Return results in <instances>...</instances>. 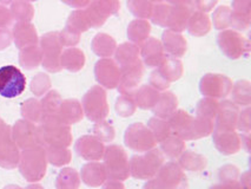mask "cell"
<instances>
[{"label": "cell", "instance_id": "6da1fadb", "mask_svg": "<svg viewBox=\"0 0 251 189\" xmlns=\"http://www.w3.org/2000/svg\"><path fill=\"white\" fill-rule=\"evenodd\" d=\"M39 128L40 142L45 147L68 148L72 143V134L70 126L64 123L59 116H46Z\"/></svg>", "mask_w": 251, "mask_h": 189}, {"label": "cell", "instance_id": "7a4b0ae2", "mask_svg": "<svg viewBox=\"0 0 251 189\" xmlns=\"http://www.w3.org/2000/svg\"><path fill=\"white\" fill-rule=\"evenodd\" d=\"M19 170L28 182H38L45 176L48 168L45 148L34 145L23 151L19 160Z\"/></svg>", "mask_w": 251, "mask_h": 189}, {"label": "cell", "instance_id": "3957f363", "mask_svg": "<svg viewBox=\"0 0 251 189\" xmlns=\"http://www.w3.org/2000/svg\"><path fill=\"white\" fill-rule=\"evenodd\" d=\"M164 163V155L162 151L157 149H151L145 151L143 155H135L130 164V175L136 179L150 180L157 175L160 168Z\"/></svg>", "mask_w": 251, "mask_h": 189}, {"label": "cell", "instance_id": "277c9868", "mask_svg": "<svg viewBox=\"0 0 251 189\" xmlns=\"http://www.w3.org/2000/svg\"><path fill=\"white\" fill-rule=\"evenodd\" d=\"M104 168L111 181H124L130 176L126 153L119 145H109L104 151Z\"/></svg>", "mask_w": 251, "mask_h": 189}, {"label": "cell", "instance_id": "5b68a950", "mask_svg": "<svg viewBox=\"0 0 251 189\" xmlns=\"http://www.w3.org/2000/svg\"><path fill=\"white\" fill-rule=\"evenodd\" d=\"M26 78L18 68L6 65L0 68V95L5 98H14L24 92Z\"/></svg>", "mask_w": 251, "mask_h": 189}, {"label": "cell", "instance_id": "8992f818", "mask_svg": "<svg viewBox=\"0 0 251 189\" xmlns=\"http://www.w3.org/2000/svg\"><path fill=\"white\" fill-rule=\"evenodd\" d=\"M43 51V66L50 72L60 71V56H61V45L59 39V33L57 32H50L45 34L40 40Z\"/></svg>", "mask_w": 251, "mask_h": 189}, {"label": "cell", "instance_id": "52a82bcc", "mask_svg": "<svg viewBox=\"0 0 251 189\" xmlns=\"http://www.w3.org/2000/svg\"><path fill=\"white\" fill-rule=\"evenodd\" d=\"M125 144L130 149L138 151V153H145L153 149L156 145L152 133L149 129V127L144 126L143 123H135L126 129L124 136Z\"/></svg>", "mask_w": 251, "mask_h": 189}, {"label": "cell", "instance_id": "ba28073f", "mask_svg": "<svg viewBox=\"0 0 251 189\" xmlns=\"http://www.w3.org/2000/svg\"><path fill=\"white\" fill-rule=\"evenodd\" d=\"M84 112L90 121L101 122L107 116L109 109L105 92L98 86L90 90L83 98Z\"/></svg>", "mask_w": 251, "mask_h": 189}, {"label": "cell", "instance_id": "9c48e42d", "mask_svg": "<svg viewBox=\"0 0 251 189\" xmlns=\"http://www.w3.org/2000/svg\"><path fill=\"white\" fill-rule=\"evenodd\" d=\"M162 189H186L188 181L182 168L175 162H169L162 165L154 177Z\"/></svg>", "mask_w": 251, "mask_h": 189}, {"label": "cell", "instance_id": "30bf717a", "mask_svg": "<svg viewBox=\"0 0 251 189\" xmlns=\"http://www.w3.org/2000/svg\"><path fill=\"white\" fill-rule=\"evenodd\" d=\"M12 138L14 143L22 149H28L34 145H42L39 135V128L31 122L20 120L16 122L12 128Z\"/></svg>", "mask_w": 251, "mask_h": 189}, {"label": "cell", "instance_id": "8fae6325", "mask_svg": "<svg viewBox=\"0 0 251 189\" xmlns=\"http://www.w3.org/2000/svg\"><path fill=\"white\" fill-rule=\"evenodd\" d=\"M75 149L86 161H99L104 156L105 147L96 136L85 135L75 142Z\"/></svg>", "mask_w": 251, "mask_h": 189}, {"label": "cell", "instance_id": "7c38bea8", "mask_svg": "<svg viewBox=\"0 0 251 189\" xmlns=\"http://www.w3.org/2000/svg\"><path fill=\"white\" fill-rule=\"evenodd\" d=\"M117 11L116 0H95L91 6L84 11L90 26H99L103 24L109 14Z\"/></svg>", "mask_w": 251, "mask_h": 189}, {"label": "cell", "instance_id": "4fadbf2b", "mask_svg": "<svg viewBox=\"0 0 251 189\" xmlns=\"http://www.w3.org/2000/svg\"><path fill=\"white\" fill-rule=\"evenodd\" d=\"M214 143L224 155H232L242 148V141L233 130H214Z\"/></svg>", "mask_w": 251, "mask_h": 189}, {"label": "cell", "instance_id": "5bb4252c", "mask_svg": "<svg viewBox=\"0 0 251 189\" xmlns=\"http://www.w3.org/2000/svg\"><path fill=\"white\" fill-rule=\"evenodd\" d=\"M239 111L236 104L224 102L218 108L215 130H233L237 127Z\"/></svg>", "mask_w": 251, "mask_h": 189}, {"label": "cell", "instance_id": "9a60e30c", "mask_svg": "<svg viewBox=\"0 0 251 189\" xmlns=\"http://www.w3.org/2000/svg\"><path fill=\"white\" fill-rule=\"evenodd\" d=\"M20 154L18 145L14 143L12 136L0 141V167L14 169L18 167Z\"/></svg>", "mask_w": 251, "mask_h": 189}, {"label": "cell", "instance_id": "2e32d148", "mask_svg": "<svg viewBox=\"0 0 251 189\" xmlns=\"http://www.w3.org/2000/svg\"><path fill=\"white\" fill-rule=\"evenodd\" d=\"M119 71L117 70L115 63L111 60H99L96 65V78L106 88H115L119 82Z\"/></svg>", "mask_w": 251, "mask_h": 189}, {"label": "cell", "instance_id": "e0dca14e", "mask_svg": "<svg viewBox=\"0 0 251 189\" xmlns=\"http://www.w3.org/2000/svg\"><path fill=\"white\" fill-rule=\"evenodd\" d=\"M13 38L17 48L25 49L28 46L37 45L38 36L34 26L30 23L19 22L13 28Z\"/></svg>", "mask_w": 251, "mask_h": 189}, {"label": "cell", "instance_id": "ac0fdd59", "mask_svg": "<svg viewBox=\"0 0 251 189\" xmlns=\"http://www.w3.org/2000/svg\"><path fill=\"white\" fill-rule=\"evenodd\" d=\"M81 180L90 187H99L107 179L104 164L98 162H90L81 168Z\"/></svg>", "mask_w": 251, "mask_h": 189}, {"label": "cell", "instance_id": "d6986e66", "mask_svg": "<svg viewBox=\"0 0 251 189\" xmlns=\"http://www.w3.org/2000/svg\"><path fill=\"white\" fill-rule=\"evenodd\" d=\"M58 116L65 124H75L79 122L84 116V110L81 104L77 100H66L61 102Z\"/></svg>", "mask_w": 251, "mask_h": 189}, {"label": "cell", "instance_id": "ffe728a7", "mask_svg": "<svg viewBox=\"0 0 251 189\" xmlns=\"http://www.w3.org/2000/svg\"><path fill=\"white\" fill-rule=\"evenodd\" d=\"M85 63V57L84 54L78 49H68L64 52H61L60 56V65L61 68H65L66 70L72 72H77L84 66Z\"/></svg>", "mask_w": 251, "mask_h": 189}, {"label": "cell", "instance_id": "44dd1931", "mask_svg": "<svg viewBox=\"0 0 251 189\" xmlns=\"http://www.w3.org/2000/svg\"><path fill=\"white\" fill-rule=\"evenodd\" d=\"M177 108V100L174 95L168 92L159 96V100L156 103V106L153 107V112L154 115L158 118L165 120V118H170L171 115L176 111Z\"/></svg>", "mask_w": 251, "mask_h": 189}, {"label": "cell", "instance_id": "7402d4cb", "mask_svg": "<svg viewBox=\"0 0 251 189\" xmlns=\"http://www.w3.org/2000/svg\"><path fill=\"white\" fill-rule=\"evenodd\" d=\"M43 60V51L37 45L28 46V48L22 49L19 54V62L23 68L32 70L38 68Z\"/></svg>", "mask_w": 251, "mask_h": 189}, {"label": "cell", "instance_id": "603a6c76", "mask_svg": "<svg viewBox=\"0 0 251 189\" xmlns=\"http://www.w3.org/2000/svg\"><path fill=\"white\" fill-rule=\"evenodd\" d=\"M48 162L55 167H63L70 163L72 158L71 151L63 147H45Z\"/></svg>", "mask_w": 251, "mask_h": 189}, {"label": "cell", "instance_id": "cb8c5ba5", "mask_svg": "<svg viewBox=\"0 0 251 189\" xmlns=\"http://www.w3.org/2000/svg\"><path fill=\"white\" fill-rule=\"evenodd\" d=\"M80 185L79 174L72 168H65L59 173L55 180L57 189H78Z\"/></svg>", "mask_w": 251, "mask_h": 189}, {"label": "cell", "instance_id": "d4e9b609", "mask_svg": "<svg viewBox=\"0 0 251 189\" xmlns=\"http://www.w3.org/2000/svg\"><path fill=\"white\" fill-rule=\"evenodd\" d=\"M22 115L24 116L26 121L31 123H42L44 118V113L42 109V104L34 98H30L22 106Z\"/></svg>", "mask_w": 251, "mask_h": 189}, {"label": "cell", "instance_id": "484cf974", "mask_svg": "<svg viewBox=\"0 0 251 189\" xmlns=\"http://www.w3.org/2000/svg\"><path fill=\"white\" fill-rule=\"evenodd\" d=\"M180 167L190 171L202 170L206 167V159L200 154H195L192 151L184 153L179 160Z\"/></svg>", "mask_w": 251, "mask_h": 189}, {"label": "cell", "instance_id": "4316f807", "mask_svg": "<svg viewBox=\"0 0 251 189\" xmlns=\"http://www.w3.org/2000/svg\"><path fill=\"white\" fill-rule=\"evenodd\" d=\"M10 12L12 14V18H16L19 22L30 23V20L33 18L34 11L32 5L26 0H16L12 2Z\"/></svg>", "mask_w": 251, "mask_h": 189}, {"label": "cell", "instance_id": "83f0119b", "mask_svg": "<svg viewBox=\"0 0 251 189\" xmlns=\"http://www.w3.org/2000/svg\"><path fill=\"white\" fill-rule=\"evenodd\" d=\"M162 143L163 153L168 156L169 159H177L179 158L185 150V144H184L183 139H180L177 136H169L164 141L160 142Z\"/></svg>", "mask_w": 251, "mask_h": 189}, {"label": "cell", "instance_id": "f1b7e54d", "mask_svg": "<svg viewBox=\"0 0 251 189\" xmlns=\"http://www.w3.org/2000/svg\"><path fill=\"white\" fill-rule=\"evenodd\" d=\"M149 129L152 133L156 142H163L165 138H168L171 134L170 126H169V122H166L162 118L158 117H152L148 123Z\"/></svg>", "mask_w": 251, "mask_h": 189}, {"label": "cell", "instance_id": "f546056e", "mask_svg": "<svg viewBox=\"0 0 251 189\" xmlns=\"http://www.w3.org/2000/svg\"><path fill=\"white\" fill-rule=\"evenodd\" d=\"M61 102L63 101H61L60 96L57 91H50L49 94L43 98V101L40 102L44 117H46V116L58 115L61 106Z\"/></svg>", "mask_w": 251, "mask_h": 189}, {"label": "cell", "instance_id": "4dcf8cb0", "mask_svg": "<svg viewBox=\"0 0 251 189\" xmlns=\"http://www.w3.org/2000/svg\"><path fill=\"white\" fill-rule=\"evenodd\" d=\"M143 56H144V59L148 65L152 68V66L159 64L160 60H162V46L158 42L151 39L145 45L144 50H143Z\"/></svg>", "mask_w": 251, "mask_h": 189}, {"label": "cell", "instance_id": "1f68e13d", "mask_svg": "<svg viewBox=\"0 0 251 189\" xmlns=\"http://www.w3.org/2000/svg\"><path fill=\"white\" fill-rule=\"evenodd\" d=\"M137 106L142 109H151L156 106V103L159 100V94L154 91L153 89L144 86L141 89V91L137 92Z\"/></svg>", "mask_w": 251, "mask_h": 189}, {"label": "cell", "instance_id": "d6a6232c", "mask_svg": "<svg viewBox=\"0 0 251 189\" xmlns=\"http://www.w3.org/2000/svg\"><path fill=\"white\" fill-rule=\"evenodd\" d=\"M218 108H220V104L217 102L210 100V98H205V100H202L198 103L197 116L215 122L216 116H217L218 112Z\"/></svg>", "mask_w": 251, "mask_h": 189}, {"label": "cell", "instance_id": "836d02e7", "mask_svg": "<svg viewBox=\"0 0 251 189\" xmlns=\"http://www.w3.org/2000/svg\"><path fill=\"white\" fill-rule=\"evenodd\" d=\"M104 37L105 34H98L92 43L93 51L99 54V56H107V54H110L113 50V46H115V42L111 39V37L106 36V39H104Z\"/></svg>", "mask_w": 251, "mask_h": 189}, {"label": "cell", "instance_id": "e575fe53", "mask_svg": "<svg viewBox=\"0 0 251 189\" xmlns=\"http://www.w3.org/2000/svg\"><path fill=\"white\" fill-rule=\"evenodd\" d=\"M182 36H178V34L172 33V32H165L164 33V42H165V49H168V51L170 54L176 56V50H175V46H177V50L179 51L180 54H183L184 50H185L186 43L182 39Z\"/></svg>", "mask_w": 251, "mask_h": 189}, {"label": "cell", "instance_id": "d590c367", "mask_svg": "<svg viewBox=\"0 0 251 189\" xmlns=\"http://www.w3.org/2000/svg\"><path fill=\"white\" fill-rule=\"evenodd\" d=\"M210 24L209 20L203 14L197 13L195 14L194 18L190 19V25H189V30L192 34H196V36H201V34L206 33L209 31Z\"/></svg>", "mask_w": 251, "mask_h": 189}, {"label": "cell", "instance_id": "8d00e7d4", "mask_svg": "<svg viewBox=\"0 0 251 189\" xmlns=\"http://www.w3.org/2000/svg\"><path fill=\"white\" fill-rule=\"evenodd\" d=\"M51 86V81L46 75L39 74L32 80L31 90L36 96H43Z\"/></svg>", "mask_w": 251, "mask_h": 189}, {"label": "cell", "instance_id": "74e56055", "mask_svg": "<svg viewBox=\"0 0 251 189\" xmlns=\"http://www.w3.org/2000/svg\"><path fill=\"white\" fill-rule=\"evenodd\" d=\"M93 132H95L96 137L100 139L101 142H110L112 141L115 137V130L113 128L107 124L106 122H98L93 128Z\"/></svg>", "mask_w": 251, "mask_h": 189}, {"label": "cell", "instance_id": "f35d334b", "mask_svg": "<svg viewBox=\"0 0 251 189\" xmlns=\"http://www.w3.org/2000/svg\"><path fill=\"white\" fill-rule=\"evenodd\" d=\"M136 46L133 45H129V44H124L119 48L118 54H117V59L121 60L123 66L124 65H129V64H132V62H136Z\"/></svg>", "mask_w": 251, "mask_h": 189}, {"label": "cell", "instance_id": "ab89813d", "mask_svg": "<svg viewBox=\"0 0 251 189\" xmlns=\"http://www.w3.org/2000/svg\"><path fill=\"white\" fill-rule=\"evenodd\" d=\"M116 110L119 116L127 117V116H131L133 112H135L136 107H135V103H133V101L131 100L130 97H121L118 101H117Z\"/></svg>", "mask_w": 251, "mask_h": 189}, {"label": "cell", "instance_id": "60d3db41", "mask_svg": "<svg viewBox=\"0 0 251 189\" xmlns=\"http://www.w3.org/2000/svg\"><path fill=\"white\" fill-rule=\"evenodd\" d=\"M249 109H247L245 111L242 112L241 117H238L237 121V127L242 132L245 134H249L250 132V124H249Z\"/></svg>", "mask_w": 251, "mask_h": 189}, {"label": "cell", "instance_id": "b9f144b4", "mask_svg": "<svg viewBox=\"0 0 251 189\" xmlns=\"http://www.w3.org/2000/svg\"><path fill=\"white\" fill-rule=\"evenodd\" d=\"M11 22H12V14L6 7L0 5V28L6 27L11 24Z\"/></svg>", "mask_w": 251, "mask_h": 189}, {"label": "cell", "instance_id": "7bdbcfd3", "mask_svg": "<svg viewBox=\"0 0 251 189\" xmlns=\"http://www.w3.org/2000/svg\"><path fill=\"white\" fill-rule=\"evenodd\" d=\"M12 34L6 28H0V50H4L11 44Z\"/></svg>", "mask_w": 251, "mask_h": 189}, {"label": "cell", "instance_id": "ee69618b", "mask_svg": "<svg viewBox=\"0 0 251 189\" xmlns=\"http://www.w3.org/2000/svg\"><path fill=\"white\" fill-rule=\"evenodd\" d=\"M210 189H243L242 186L237 182V180H226L222 181L220 185L212 186Z\"/></svg>", "mask_w": 251, "mask_h": 189}, {"label": "cell", "instance_id": "f6af8a7d", "mask_svg": "<svg viewBox=\"0 0 251 189\" xmlns=\"http://www.w3.org/2000/svg\"><path fill=\"white\" fill-rule=\"evenodd\" d=\"M61 1L74 8H83L89 4L90 0H61Z\"/></svg>", "mask_w": 251, "mask_h": 189}, {"label": "cell", "instance_id": "bcb514c9", "mask_svg": "<svg viewBox=\"0 0 251 189\" xmlns=\"http://www.w3.org/2000/svg\"><path fill=\"white\" fill-rule=\"evenodd\" d=\"M104 189H125V187H124V185L119 181H111L105 185Z\"/></svg>", "mask_w": 251, "mask_h": 189}, {"label": "cell", "instance_id": "7dc6e473", "mask_svg": "<svg viewBox=\"0 0 251 189\" xmlns=\"http://www.w3.org/2000/svg\"><path fill=\"white\" fill-rule=\"evenodd\" d=\"M25 189H44V188L40 185H31L28 186V187H26Z\"/></svg>", "mask_w": 251, "mask_h": 189}, {"label": "cell", "instance_id": "c3c4849f", "mask_svg": "<svg viewBox=\"0 0 251 189\" xmlns=\"http://www.w3.org/2000/svg\"><path fill=\"white\" fill-rule=\"evenodd\" d=\"M4 189H22L20 187H18V186H13V185H11V186H7L6 188H4Z\"/></svg>", "mask_w": 251, "mask_h": 189}, {"label": "cell", "instance_id": "681fc988", "mask_svg": "<svg viewBox=\"0 0 251 189\" xmlns=\"http://www.w3.org/2000/svg\"><path fill=\"white\" fill-rule=\"evenodd\" d=\"M13 0H0V2H2V4H10V2H12Z\"/></svg>", "mask_w": 251, "mask_h": 189}, {"label": "cell", "instance_id": "f907efd6", "mask_svg": "<svg viewBox=\"0 0 251 189\" xmlns=\"http://www.w3.org/2000/svg\"><path fill=\"white\" fill-rule=\"evenodd\" d=\"M30 1H34V0H30Z\"/></svg>", "mask_w": 251, "mask_h": 189}, {"label": "cell", "instance_id": "816d5d0a", "mask_svg": "<svg viewBox=\"0 0 251 189\" xmlns=\"http://www.w3.org/2000/svg\"><path fill=\"white\" fill-rule=\"evenodd\" d=\"M0 122H1V120H0Z\"/></svg>", "mask_w": 251, "mask_h": 189}]
</instances>
